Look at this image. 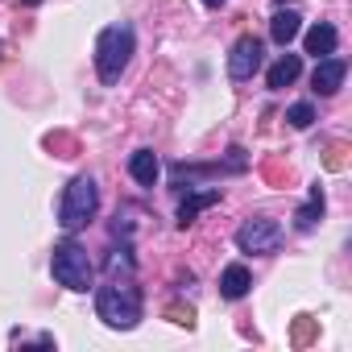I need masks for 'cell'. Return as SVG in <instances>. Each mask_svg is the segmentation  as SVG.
I'll return each mask as SVG.
<instances>
[{
	"instance_id": "18",
	"label": "cell",
	"mask_w": 352,
	"mask_h": 352,
	"mask_svg": "<svg viewBox=\"0 0 352 352\" xmlns=\"http://www.w3.org/2000/svg\"><path fill=\"white\" fill-rule=\"evenodd\" d=\"M133 274V257H129V249H112V257H108V274Z\"/></svg>"
},
{
	"instance_id": "10",
	"label": "cell",
	"mask_w": 352,
	"mask_h": 352,
	"mask_svg": "<svg viewBox=\"0 0 352 352\" xmlns=\"http://www.w3.org/2000/svg\"><path fill=\"white\" fill-rule=\"evenodd\" d=\"M298 30H302V17H298L294 9H278V13L270 17V38H274L278 46H290V42L298 38Z\"/></svg>"
},
{
	"instance_id": "13",
	"label": "cell",
	"mask_w": 352,
	"mask_h": 352,
	"mask_svg": "<svg viewBox=\"0 0 352 352\" xmlns=\"http://www.w3.org/2000/svg\"><path fill=\"white\" fill-rule=\"evenodd\" d=\"M298 75H302V58H298V54H282V58L270 67V75H265V79H270V87H274V91H282V87H290Z\"/></svg>"
},
{
	"instance_id": "14",
	"label": "cell",
	"mask_w": 352,
	"mask_h": 352,
	"mask_svg": "<svg viewBox=\"0 0 352 352\" xmlns=\"http://www.w3.org/2000/svg\"><path fill=\"white\" fill-rule=\"evenodd\" d=\"M319 216H323V187L315 183V187H311V199L294 212V228H298V232H311V228L319 224Z\"/></svg>"
},
{
	"instance_id": "21",
	"label": "cell",
	"mask_w": 352,
	"mask_h": 352,
	"mask_svg": "<svg viewBox=\"0 0 352 352\" xmlns=\"http://www.w3.org/2000/svg\"><path fill=\"white\" fill-rule=\"evenodd\" d=\"M204 5H208V9H220V5H224V0H204Z\"/></svg>"
},
{
	"instance_id": "4",
	"label": "cell",
	"mask_w": 352,
	"mask_h": 352,
	"mask_svg": "<svg viewBox=\"0 0 352 352\" xmlns=\"http://www.w3.org/2000/svg\"><path fill=\"white\" fill-rule=\"evenodd\" d=\"M50 270H54V282L67 286V290H91V282H96V265H91V257H87V249L79 241L54 245Z\"/></svg>"
},
{
	"instance_id": "5",
	"label": "cell",
	"mask_w": 352,
	"mask_h": 352,
	"mask_svg": "<svg viewBox=\"0 0 352 352\" xmlns=\"http://www.w3.org/2000/svg\"><path fill=\"white\" fill-rule=\"evenodd\" d=\"M278 245H282V224L270 220V216L245 220V224L236 228V249H241V253H257V257H265V253H278Z\"/></svg>"
},
{
	"instance_id": "7",
	"label": "cell",
	"mask_w": 352,
	"mask_h": 352,
	"mask_svg": "<svg viewBox=\"0 0 352 352\" xmlns=\"http://www.w3.org/2000/svg\"><path fill=\"white\" fill-rule=\"evenodd\" d=\"M344 75H348L344 58H336V54L319 58V63H315V75H311L315 96H336V91H340V83H344Z\"/></svg>"
},
{
	"instance_id": "15",
	"label": "cell",
	"mask_w": 352,
	"mask_h": 352,
	"mask_svg": "<svg viewBox=\"0 0 352 352\" xmlns=\"http://www.w3.org/2000/svg\"><path fill=\"white\" fill-rule=\"evenodd\" d=\"M46 149H54L58 157H75V153H79V141H75L71 133H50V137H46Z\"/></svg>"
},
{
	"instance_id": "20",
	"label": "cell",
	"mask_w": 352,
	"mask_h": 352,
	"mask_svg": "<svg viewBox=\"0 0 352 352\" xmlns=\"http://www.w3.org/2000/svg\"><path fill=\"white\" fill-rule=\"evenodd\" d=\"M166 315H170L174 323H183V327H191V323H195V311H191V307H179V302L166 307Z\"/></svg>"
},
{
	"instance_id": "2",
	"label": "cell",
	"mask_w": 352,
	"mask_h": 352,
	"mask_svg": "<svg viewBox=\"0 0 352 352\" xmlns=\"http://www.w3.org/2000/svg\"><path fill=\"white\" fill-rule=\"evenodd\" d=\"M96 315H100L108 327H120V331L137 327V319H141V290H137L129 278L100 286V290H96Z\"/></svg>"
},
{
	"instance_id": "1",
	"label": "cell",
	"mask_w": 352,
	"mask_h": 352,
	"mask_svg": "<svg viewBox=\"0 0 352 352\" xmlns=\"http://www.w3.org/2000/svg\"><path fill=\"white\" fill-rule=\"evenodd\" d=\"M133 50H137V34H133V25H129V21L108 25V30L96 38V71H100V83H108V87L120 83V75H124Z\"/></svg>"
},
{
	"instance_id": "3",
	"label": "cell",
	"mask_w": 352,
	"mask_h": 352,
	"mask_svg": "<svg viewBox=\"0 0 352 352\" xmlns=\"http://www.w3.org/2000/svg\"><path fill=\"white\" fill-rule=\"evenodd\" d=\"M100 212V191H96V179L91 174H79V179L67 183L63 191V204H58V224L67 232H79L83 224H91Z\"/></svg>"
},
{
	"instance_id": "22",
	"label": "cell",
	"mask_w": 352,
	"mask_h": 352,
	"mask_svg": "<svg viewBox=\"0 0 352 352\" xmlns=\"http://www.w3.org/2000/svg\"><path fill=\"white\" fill-rule=\"evenodd\" d=\"M21 5H42V0H21Z\"/></svg>"
},
{
	"instance_id": "17",
	"label": "cell",
	"mask_w": 352,
	"mask_h": 352,
	"mask_svg": "<svg viewBox=\"0 0 352 352\" xmlns=\"http://www.w3.org/2000/svg\"><path fill=\"white\" fill-rule=\"evenodd\" d=\"M286 120H290L294 129H311V120H315V108H311V104H290V108H286Z\"/></svg>"
},
{
	"instance_id": "11",
	"label": "cell",
	"mask_w": 352,
	"mask_h": 352,
	"mask_svg": "<svg viewBox=\"0 0 352 352\" xmlns=\"http://www.w3.org/2000/svg\"><path fill=\"white\" fill-rule=\"evenodd\" d=\"M249 286H253V274H249L245 265H228V270L220 274V294H224L228 302L245 298V294H249Z\"/></svg>"
},
{
	"instance_id": "12",
	"label": "cell",
	"mask_w": 352,
	"mask_h": 352,
	"mask_svg": "<svg viewBox=\"0 0 352 352\" xmlns=\"http://www.w3.org/2000/svg\"><path fill=\"white\" fill-rule=\"evenodd\" d=\"M336 42H340V34H336L327 21H319V25H311V30H307V54H315V58L336 54Z\"/></svg>"
},
{
	"instance_id": "19",
	"label": "cell",
	"mask_w": 352,
	"mask_h": 352,
	"mask_svg": "<svg viewBox=\"0 0 352 352\" xmlns=\"http://www.w3.org/2000/svg\"><path fill=\"white\" fill-rule=\"evenodd\" d=\"M323 162H327V170H344L348 166V145H331Z\"/></svg>"
},
{
	"instance_id": "9",
	"label": "cell",
	"mask_w": 352,
	"mask_h": 352,
	"mask_svg": "<svg viewBox=\"0 0 352 352\" xmlns=\"http://www.w3.org/2000/svg\"><path fill=\"white\" fill-rule=\"evenodd\" d=\"M129 174H133L141 187H153V183H157V174H162L157 153H153V149H137V153L129 157Z\"/></svg>"
},
{
	"instance_id": "16",
	"label": "cell",
	"mask_w": 352,
	"mask_h": 352,
	"mask_svg": "<svg viewBox=\"0 0 352 352\" xmlns=\"http://www.w3.org/2000/svg\"><path fill=\"white\" fill-rule=\"evenodd\" d=\"M290 340H294L298 348H307V344L315 340V319H311V315H298V319H294V331H290Z\"/></svg>"
},
{
	"instance_id": "8",
	"label": "cell",
	"mask_w": 352,
	"mask_h": 352,
	"mask_svg": "<svg viewBox=\"0 0 352 352\" xmlns=\"http://www.w3.org/2000/svg\"><path fill=\"white\" fill-rule=\"evenodd\" d=\"M212 204H220V191H191V195H183V204H179V228H191L199 220V212H208Z\"/></svg>"
},
{
	"instance_id": "6",
	"label": "cell",
	"mask_w": 352,
	"mask_h": 352,
	"mask_svg": "<svg viewBox=\"0 0 352 352\" xmlns=\"http://www.w3.org/2000/svg\"><path fill=\"white\" fill-rule=\"evenodd\" d=\"M257 67H261V42H257L253 34L236 38V46H232V54H228V75H232V79H253Z\"/></svg>"
}]
</instances>
